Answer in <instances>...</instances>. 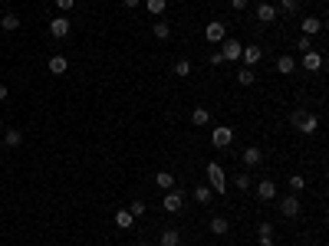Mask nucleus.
I'll return each mask as SVG.
<instances>
[{
  "instance_id": "11",
  "label": "nucleus",
  "mask_w": 329,
  "mask_h": 246,
  "mask_svg": "<svg viewBox=\"0 0 329 246\" xmlns=\"http://www.w3.org/2000/svg\"><path fill=\"white\" fill-rule=\"evenodd\" d=\"M277 197V181H260V184H257V200H274Z\"/></svg>"
},
{
  "instance_id": "6",
  "label": "nucleus",
  "mask_w": 329,
  "mask_h": 246,
  "mask_svg": "<svg viewBox=\"0 0 329 246\" xmlns=\"http://www.w3.org/2000/svg\"><path fill=\"white\" fill-rule=\"evenodd\" d=\"M300 210H303V203H300L296 194H286L283 200H280V214L283 217H300Z\"/></svg>"
},
{
  "instance_id": "17",
  "label": "nucleus",
  "mask_w": 329,
  "mask_h": 246,
  "mask_svg": "<svg viewBox=\"0 0 329 246\" xmlns=\"http://www.w3.org/2000/svg\"><path fill=\"white\" fill-rule=\"evenodd\" d=\"M178 243H181V233H178V230H171V227L162 230V236H158V246H178Z\"/></svg>"
},
{
  "instance_id": "30",
  "label": "nucleus",
  "mask_w": 329,
  "mask_h": 246,
  "mask_svg": "<svg viewBox=\"0 0 329 246\" xmlns=\"http://www.w3.org/2000/svg\"><path fill=\"white\" fill-rule=\"evenodd\" d=\"M234 187H237V191H250V174L247 171L234 174Z\"/></svg>"
},
{
  "instance_id": "23",
  "label": "nucleus",
  "mask_w": 329,
  "mask_h": 246,
  "mask_svg": "<svg viewBox=\"0 0 329 246\" xmlns=\"http://www.w3.org/2000/svg\"><path fill=\"white\" fill-rule=\"evenodd\" d=\"M132 223H135V217H132V214H129V207H122V210H118V214H115V227H122V230H129V227H132Z\"/></svg>"
},
{
  "instance_id": "7",
  "label": "nucleus",
  "mask_w": 329,
  "mask_h": 246,
  "mask_svg": "<svg viewBox=\"0 0 329 246\" xmlns=\"http://www.w3.org/2000/svg\"><path fill=\"white\" fill-rule=\"evenodd\" d=\"M162 207L168 210V214H178L181 207H185V197H181V191H165V200H162Z\"/></svg>"
},
{
  "instance_id": "4",
  "label": "nucleus",
  "mask_w": 329,
  "mask_h": 246,
  "mask_svg": "<svg viewBox=\"0 0 329 246\" xmlns=\"http://www.w3.org/2000/svg\"><path fill=\"white\" fill-rule=\"evenodd\" d=\"M230 142H234V128H230V125H218L214 135H211V145L214 148H230Z\"/></svg>"
},
{
  "instance_id": "37",
  "label": "nucleus",
  "mask_w": 329,
  "mask_h": 246,
  "mask_svg": "<svg viewBox=\"0 0 329 246\" xmlns=\"http://www.w3.org/2000/svg\"><path fill=\"white\" fill-rule=\"evenodd\" d=\"M260 246H277V243H274V236H260Z\"/></svg>"
},
{
  "instance_id": "24",
  "label": "nucleus",
  "mask_w": 329,
  "mask_h": 246,
  "mask_svg": "<svg viewBox=\"0 0 329 246\" xmlns=\"http://www.w3.org/2000/svg\"><path fill=\"white\" fill-rule=\"evenodd\" d=\"M165 7H168V0H145V10H148L152 17H162Z\"/></svg>"
},
{
  "instance_id": "29",
  "label": "nucleus",
  "mask_w": 329,
  "mask_h": 246,
  "mask_svg": "<svg viewBox=\"0 0 329 246\" xmlns=\"http://www.w3.org/2000/svg\"><path fill=\"white\" fill-rule=\"evenodd\" d=\"M174 73H178V79H188L191 76V59H178L174 62Z\"/></svg>"
},
{
  "instance_id": "14",
  "label": "nucleus",
  "mask_w": 329,
  "mask_h": 246,
  "mask_svg": "<svg viewBox=\"0 0 329 246\" xmlns=\"http://www.w3.org/2000/svg\"><path fill=\"white\" fill-rule=\"evenodd\" d=\"M46 69H50L53 76H63V73H66V69H69V59H66V56H50V62H46Z\"/></svg>"
},
{
  "instance_id": "33",
  "label": "nucleus",
  "mask_w": 329,
  "mask_h": 246,
  "mask_svg": "<svg viewBox=\"0 0 329 246\" xmlns=\"http://www.w3.org/2000/svg\"><path fill=\"white\" fill-rule=\"evenodd\" d=\"M296 49H300V53H310V49H313L310 37H300V40H296Z\"/></svg>"
},
{
  "instance_id": "28",
  "label": "nucleus",
  "mask_w": 329,
  "mask_h": 246,
  "mask_svg": "<svg viewBox=\"0 0 329 246\" xmlns=\"http://www.w3.org/2000/svg\"><path fill=\"white\" fill-rule=\"evenodd\" d=\"M4 142H7V148H17L20 142H23V131H20V128H10V131L4 135Z\"/></svg>"
},
{
  "instance_id": "32",
  "label": "nucleus",
  "mask_w": 329,
  "mask_h": 246,
  "mask_svg": "<svg viewBox=\"0 0 329 246\" xmlns=\"http://www.w3.org/2000/svg\"><path fill=\"white\" fill-rule=\"evenodd\" d=\"M145 210H148V207H145V200H132V203H129V214H132V217H142Z\"/></svg>"
},
{
  "instance_id": "5",
  "label": "nucleus",
  "mask_w": 329,
  "mask_h": 246,
  "mask_svg": "<svg viewBox=\"0 0 329 246\" xmlns=\"http://www.w3.org/2000/svg\"><path fill=\"white\" fill-rule=\"evenodd\" d=\"M204 40L207 43H221V40H227V26H224L221 20H211V23L204 26Z\"/></svg>"
},
{
  "instance_id": "40",
  "label": "nucleus",
  "mask_w": 329,
  "mask_h": 246,
  "mask_svg": "<svg viewBox=\"0 0 329 246\" xmlns=\"http://www.w3.org/2000/svg\"><path fill=\"white\" fill-rule=\"evenodd\" d=\"M135 246H148V243H145V240H138V243H135Z\"/></svg>"
},
{
  "instance_id": "18",
  "label": "nucleus",
  "mask_w": 329,
  "mask_h": 246,
  "mask_svg": "<svg viewBox=\"0 0 329 246\" xmlns=\"http://www.w3.org/2000/svg\"><path fill=\"white\" fill-rule=\"evenodd\" d=\"M257 20H260V23H274V20H277V7L260 4V7H257Z\"/></svg>"
},
{
  "instance_id": "13",
  "label": "nucleus",
  "mask_w": 329,
  "mask_h": 246,
  "mask_svg": "<svg viewBox=\"0 0 329 246\" xmlns=\"http://www.w3.org/2000/svg\"><path fill=\"white\" fill-rule=\"evenodd\" d=\"M241 161H244V164H247V167H257V164H260V161H263V151H260V148H244Z\"/></svg>"
},
{
  "instance_id": "22",
  "label": "nucleus",
  "mask_w": 329,
  "mask_h": 246,
  "mask_svg": "<svg viewBox=\"0 0 329 246\" xmlns=\"http://www.w3.org/2000/svg\"><path fill=\"white\" fill-rule=\"evenodd\" d=\"M211 122V112L204 109V105H198V109L191 112V125H207Z\"/></svg>"
},
{
  "instance_id": "20",
  "label": "nucleus",
  "mask_w": 329,
  "mask_h": 246,
  "mask_svg": "<svg viewBox=\"0 0 329 246\" xmlns=\"http://www.w3.org/2000/svg\"><path fill=\"white\" fill-rule=\"evenodd\" d=\"M194 200H198V203H211L214 200V191L207 184H198V187H194Z\"/></svg>"
},
{
  "instance_id": "16",
  "label": "nucleus",
  "mask_w": 329,
  "mask_h": 246,
  "mask_svg": "<svg viewBox=\"0 0 329 246\" xmlns=\"http://www.w3.org/2000/svg\"><path fill=\"white\" fill-rule=\"evenodd\" d=\"M211 230L214 236H224V233H230V223H227V217H211Z\"/></svg>"
},
{
  "instance_id": "3",
  "label": "nucleus",
  "mask_w": 329,
  "mask_h": 246,
  "mask_svg": "<svg viewBox=\"0 0 329 246\" xmlns=\"http://www.w3.org/2000/svg\"><path fill=\"white\" fill-rule=\"evenodd\" d=\"M69 30H73V20H69L66 13H59V17H53V20H50V37L63 40V37H69Z\"/></svg>"
},
{
  "instance_id": "38",
  "label": "nucleus",
  "mask_w": 329,
  "mask_h": 246,
  "mask_svg": "<svg viewBox=\"0 0 329 246\" xmlns=\"http://www.w3.org/2000/svg\"><path fill=\"white\" fill-rule=\"evenodd\" d=\"M122 4H125V7H129V10H135V7H138V4H142V0H122Z\"/></svg>"
},
{
  "instance_id": "10",
  "label": "nucleus",
  "mask_w": 329,
  "mask_h": 246,
  "mask_svg": "<svg viewBox=\"0 0 329 246\" xmlns=\"http://www.w3.org/2000/svg\"><path fill=\"white\" fill-rule=\"evenodd\" d=\"M303 69H306V73H319V69H323V56H319L316 49L303 53Z\"/></svg>"
},
{
  "instance_id": "19",
  "label": "nucleus",
  "mask_w": 329,
  "mask_h": 246,
  "mask_svg": "<svg viewBox=\"0 0 329 246\" xmlns=\"http://www.w3.org/2000/svg\"><path fill=\"white\" fill-rule=\"evenodd\" d=\"M237 82H241V86H254V82H257V73L250 66H241V69H237Z\"/></svg>"
},
{
  "instance_id": "36",
  "label": "nucleus",
  "mask_w": 329,
  "mask_h": 246,
  "mask_svg": "<svg viewBox=\"0 0 329 246\" xmlns=\"http://www.w3.org/2000/svg\"><path fill=\"white\" fill-rule=\"evenodd\" d=\"M230 7H234V10H244V7H247V0H230Z\"/></svg>"
},
{
  "instance_id": "9",
  "label": "nucleus",
  "mask_w": 329,
  "mask_h": 246,
  "mask_svg": "<svg viewBox=\"0 0 329 246\" xmlns=\"http://www.w3.org/2000/svg\"><path fill=\"white\" fill-rule=\"evenodd\" d=\"M241 59H244V66L254 69L257 62L263 59V49H260V46H244V49H241Z\"/></svg>"
},
{
  "instance_id": "34",
  "label": "nucleus",
  "mask_w": 329,
  "mask_h": 246,
  "mask_svg": "<svg viewBox=\"0 0 329 246\" xmlns=\"http://www.w3.org/2000/svg\"><path fill=\"white\" fill-rule=\"evenodd\" d=\"M56 7H59L63 13H69V10H73V7H76V0H56Z\"/></svg>"
},
{
  "instance_id": "35",
  "label": "nucleus",
  "mask_w": 329,
  "mask_h": 246,
  "mask_svg": "<svg viewBox=\"0 0 329 246\" xmlns=\"http://www.w3.org/2000/svg\"><path fill=\"white\" fill-rule=\"evenodd\" d=\"M257 233H260V236H270V233H274V223H260V227H257Z\"/></svg>"
},
{
  "instance_id": "1",
  "label": "nucleus",
  "mask_w": 329,
  "mask_h": 246,
  "mask_svg": "<svg viewBox=\"0 0 329 246\" xmlns=\"http://www.w3.org/2000/svg\"><path fill=\"white\" fill-rule=\"evenodd\" d=\"M204 174H207V187H211L214 194H227V174H224V167L218 161H211V164L204 167Z\"/></svg>"
},
{
  "instance_id": "25",
  "label": "nucleus",
  "mask_w": 329,
  "mask_h": 246,
  "mask_svg": "<svg viewBox=\"0 0 329 246\" xmlns=\"http://www.w3.org/2000/svg\"><path fill=\"white\" fill-rule=\"evenodd\" d=\"M300 10V0H280L277 13H283V17H293V13Z\"/></svg>"
},
{
  "instance_id": "31",
  "label": "nucleus",
  "mask_w": 329,
  "mask_h": 246,
  "mask_svg": "<svg viewBox=\"0 0 329 246\" xmlns=\"http://www.w3.org/2000/svg\"><path fill=\"white\" fill-rule=\"evenodd\" d=\"M286 181H290V187H293V191H303V187H306V178H303V174H290Z\"/></svg>"
},
{
  "instance_id": "2",
  "label": "nucleus",
  "mask_w": 329,
  "mask_h": 246,
  "mask_svg": "<svg viewBox=\"0 0 329 246\" xmlns=\"http://www.w3.org/2000/svg\"><path fill=\"white\" fill-rule=\"evenodd\" d=\"M290 125H296V131H303V135H313V131L319 128V118L310 115V112H303V109H296L290 115Z\"/></svg>"
},
{
  "instance_id": "12",
  "label": "nucleus",
  "mask_w": 329,
  "mask_h": 246,
  "mask_svg": "<svg viewBox=\"0 0 329 246\" xmlns=\"http://www.w3.org/2000/svg\"><path fill=\"white\" fill-rule=\"evenodd\" d=\"M152 37L155 40H171V23H168V20H155V23H152Z\"/></svg>"
},
{
  "instance_id": "21",
  "label": "nucleus",
  "mask_w": 329,
  "mask_h": 246,
  "mask_svg": "<svg viewBox=\"0 0 329 246\" xmlns=\"http://www.w3.org/2000/svg\"><path fill=\"white\" fill-rule=\"evenodd\" d=\"M155 184L162 187V191H171V187H174V174L171 171H158L155 174Z\"/></svg>"
},
{
  "instance_id": "39",
  "label": "nucleus",
  "mask_w": 329,
  "mask_h": 246,
  "mask_svg": "<svg viewBox=\"0 0 329 246\" xmlns=\"http://www.w3.org/2000/svg\"><path fill=\"white\" fill-rule=\"evenodd\" d=\"M4 98H7V86H4V82H0V102H4Z\"/></svg>"
},
{
  "instance_id": "15",
  "label": "nucleus",
  "mask_w": 329,
  "mask_h": 246,
  "mask_svg": "<svg viewBox=\"0 0 329 246\" xmlns=\"http://www.w3.org/2000/svg\"><path fill=\"white\" fill-rule=\"evenodd\" d=\"M300 30H303V37H316V33L323 30V20H316V17H306L303 23H300Z\"/></svg>"
},
{
  "instance_id": "27",
  "label": "nucleus",
  "mask_w": 329,
  "mask_h": 246,
  "mask_svg": "<svg viewBox=\"0 0 329 246\" xmlns=\"http://www.w3.org/2000/svg\"><path fill=\"white\" fill-rule=\"evenodd\" d=\"M293 69H296V59H293V56H280L277 59V73H293Z\"/></svg>"
},
{
  "instance_id": "26",
  "label": "nucleus",
  "mask_w": 329,
  "mask_h": 246,
  "mask_svg": "<svg viewBox=\"0 0 329 246\" xmlns=\"http://www.w3.org/2000/svg\"><path fill=\"white\" fill-rule=\"evenodd\" d=\"M0 26H4L7 33L20 30V17H17V13H4V20H0Z\"/></svg>"
},
{
  "instance_id": "8",
  "label": "nucleus",
  "mask_w": 329,
  "mask_h": 246,
  "mask_svg": "<svg viewBox=\"0 0 329 246\" xmlns=\"http://www.w3.org/2000/svg\"><path fill=\"white\" fill-rule=\"evenodd\" d=\"M241 49H244V43H237V40H221V49H218V53L224 56V59L234 62V59H241Z\"/></svg>"
}]
</instances>
